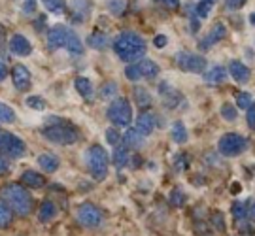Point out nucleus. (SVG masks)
Here are the masks:
<instances>
[{
	"label": "nucleus",
	"instance_id": "2eb2a0df",
	"mask_svg": "<svg viewBox=\"0 0 255 236\" xmlns=\"http://www.w3.org/2000/svg\"><path fill=\"white\" fill-rule=\"evenodd\" d=\"M225 80H227V68L221 64H214L212 68L204 72V82L208 85H221Z\"/></svg>",
	"mask_w": 255,
	"mask_h": 236
},
{
	"label": "nucleus",
	"instance_id": "2f4dec72",
	"mask_svg": "<svg viewBox=\"0 0 255 236\" xmlns=\"http://www.w3.org/2000/svg\"><path fill=\"white\" fill-rule=\"evenodd\" d=\"M237 106L248 112V110L254 106V99H252V95H250V93H244V91L238 93L237 95Z\"/></svg>",
	"mask_w": 255,
	"mask_h": 236
},
{
	"label": "nucleus",
	"instance_id": "58836bf2",
	"mask_svg": "<svg viewBox=\"0 0 255 236\" xmlns=\"http://www.w3.org/2000/svg\"><path fill=\"white\" fill-rule=\"evenodd\" d=\"M108 8L112 9V13H116V15H121V13L125 11V8H127V4H125V2H110Z\"/></svg>",
	"mask_w": 255,
	"mask_h": 236
},
{
	"label": "nucleus",
	"instance_id": "b1692460",
	"mask_svg": "<svg viewBox=\"0 0 255 236\" xmlns=\"http://www.w3.org/2000/svg\"><path fill=\"white\" fill-rule=\"evenodd\" d=\"M87 44L93 47V49H104V47L110 44V38L104 34V32H101V30H95L91 36L87 38Z\"/></svg>",
	"mask_w": 255,
	"mask_h": 236
},
{
	"label": "nucleus",
	"instance_id": "7ed1b4c3",
	"mask_svg": "<svg viewBox=\"0 0 255 236\" xmlns=\"http://www.w3.org/2000/svg\"><path fill=\"white\" fill-rule=\"evenodd\" d=\"M53 123H49L46 127L42 128L40 132H42V136L46 138L47 142H51V144H57V145H72L78 142V130L70 125H66V123H61L59 119H51Z\"/></svg>",
	"mask_w": 255,
	"mask_h": 236
},
{
	"label": "nucleus",
	"instance_id": "79ce46f5",
	"mask_svg": "<svg viewBox=\"0 0 255 236\" xmlns=\"http://www.w3.org/2000/svg\"><path fill=\"white\" fill-rule=\"evenodd\" d=\"M212 223H214V227H218V231H225V223H223V216L216 212L214 216H212Z\"/></svg>",
	"mask_w": 255,
	"mask_h": 236
},
{
	"label": "nucleus",
	"instance_id": "cd10ccee",
	"mask_svg": "<svg viewBox=\"0 0 255 236\" xmlns=\"http://www.w3.org/2000/svg\"><path fill=\"white\" fill-rule=\"evenodd\" d=\"M11 218H13L11 206H9L6 200H2V204H0V227H2V229L9 227V223H11Z\"/></svg>",
	"mask_w": 255,
	"mask_h": 236
},
{
	"label": "nucleus",
	"instance_id": "f03ea898",
	"mask_svg": "<svg viewBox=\"0 0 255 236\" xmlns=\"http://www.w3.org/2000/svg\"><path fill=\"white\" fill-rule=\"evenodd\" d=\"M2 200H6L11 210L17 214V216H28L30 210H32V197L23 185L19 183H8L4 185L2 189Z\"/></svg>",
	"mask_w": 255,
	"mask_h": 236
},
{
	"label": "nucleus",
	"instance_id": "412c9836",
	"mask_svg": "<svg viewBox=\"0 0 255 236\" xmlns=\"http://www.w3.org/2000/svg\"><path fill=\"white\" fill-rule=\"evenodd\" d=\"M55 216H57V206H55V202H51V200H44L42 206H40V210H38V219L46 223V221H51Z\"/></svg>",
	"mask_w": 255,
	"mask_h": 236
},
{
	"label": "nucleus",
	"instance_id": "0eeeda50",
	"mask_svg": "<svg viewBox=\"0 0 255 236\" xmlns=\"http://www.w3.org/2000/svg\"><path fill=\"white\" fill-rule=\"evenodd\" d=\"M248 147V140L244 136H240L237 132H227L219 138L218 142V149L221 155L225 157H237L242 151H246Z\"/></svg>",
	"mask_w": 255,
	"mask_h": 236
},
{
	"label": "nucleus",
	"instance_id": "c85d7f7f",
	"mask_svg": "<svg viewBox=\"0 0 255 236\" xmlns=\"http://www.w3.org/2000/svg\"><path fill=\"white\" fill-rule=\"evenodd\" d=\"M212 8H214V2H210V0L208 2H197L195 8H193V11H195L197 19H204L210 11H212Z\"/></svg>",
	"mask_w": 255,
	"mask_h": 236
},
{
	"label": "nucleus",
	"instance_id": "c756f323",
	"mask_svg": "<svg viewBox=\"0 0 255 236\" xmlns=\"http://www.w3.org/2000/svg\"><path fill=\"white\" fill-rule=\"evenodd\" d=\"M221 118L225 119V121H237V118H238V112H237V108L231 104V102H225L223 106H221Z\"/></svg>",
	"mask_w": 255,
	"mask_h": 236
},
{
	"label": "nucleus",
	"instance_id": "de8ad7c7",
	"mask_svg": "<svg viewBox=\"0 0 255 236\" xmlns=\"http://www.w3.org/2000/svg\"><path fill=\"white\" fill-rule=\"evenodd\" d=\"M9 164H8V159H4V155H2V163H0V170H2V174L8 172Z\"/></svg>",
	"mask_w": 255,
	"mask_h": 236
},
{
	"label": "nucleus",
	"instance_id": "c9c22d12",
	"mask_svg": "<svg viewBox=\"0 0 255 236\" xmlns=\"http://www.w3.org/2000/svg\"><path fill=\"white\" fill-rule=\"evenodd\" d=\"M106 142H108L110 145H114V147H118V145H121L119 142H121V134H119L116 128H108L106 130Z\"/></svg>",
	"mask_w": 255,
	"mask_h": 236
},
{
	"label": "nucleus",
	"instance_id": "f3484780",
	"mask_svg": "<svg viewBox=\"0 0 255 236\" xmlns=\"http://www.w3.org/2000/svg\"><path fill=\"white\" fill-rule=\"evenodd\" d=\"M21 182H23V185L30 187V189H42L46 185V178L42 174L34 172V170H25L21 174Z\"/></svg>",
	"mask_w": 255,
	"mask_h": 236
},
{
	"label": "nucleus",
	"instance_id": "9b49d317",
	"mask_svg": "<svg viewBox=\"0 0 255 236\" xmlns=\"http://www.w3.org/2000/svg\"><path fill=\"white\" fill-rule=\"evenodd\" d=\"M68 28L63 27V25H57V27L49 28L47 30V49L49 51H57L61 47H66V42H68Z\"/></svg>",
	"mask_w": 255,
	"mask_h": 236
},
{
	"label": "nucleus",
	"instance_id": "473e14b6",
	"mask_svg": "<svg viewBox=\"0 0 255 236\" xmlns=\"http://www.w3.org/2000/svg\"><path fill=\"white\" fill-rule=\"evenodd\" d=\"M233 216L237 219L238 223H242V221H246V216H248V208L244 202H235L233 204Z\"/></svg>",
	"mask_w": 255,
	"mask_h": 236
},
{
	"label": "nucleus",
	"instance_id": "6ab92c4d",
	"mask_svg": "<svg viewBox=\"0 0 255 236\" xmlns=\"http://www.w3.org/2000/svg\"><path fill=\"white\" fill-rule=\"evenodd\" d=\"M38 166L44 170V172H55L57 168H59V157L53 153H42L38 155Z\"/></svg>",
	"mask_w": 255,
	"mask_h": 236
},
{
	"label": "nucleus",
	"instance_id": "ddd939ff",
	"mask_svg": "<svg viewBox=\"0 0 255 236\" xmlns=\"http://www.w3.org/2000/svg\"><path fill=\"white\" fill-rule=\"evenodd\" d=\"M225 36H227V28H225V25H223V23H216L208 34L199 42V49H210L214 44L221 42Z\"/></svg>",
	"mask_w": 255,
	"mask_h": 236
},
{
	"label": "nucleus",
	"instance_id": "bb28decb",
	"mask_svg": "<svg viewBox=\"0 0 255 236\" xmlns=\"http://www.w3.org/2000/svg\"><path fill=\"white\" fill-rule=\"evenodd\" d=\"M66 49L70 51L72 55H80L83 53V44H82V40L78 38V34L76 32H68V42H66Z\"/></svg>",
	"mask_w": 255,
	"mask_h": 236
},
{
	"label": "nucleus",
	"instance_id": "f8f14e48",
	"mask_svg": "<svg viewBox=\"0 0 255 236\" xmlns=\"http://www.w3.org/2000/svg\"><path fill=\"white\" fill-rule=\"evenodd\" d=\"M11 82L15 85L17 91H28L32 85V76L28 72V68L25 64H15L11 68Z\"/></svg>",
	"mask_w": 255,
	"mask_h": 236
},
{
	"label": "nucleus",
	"instance_id": "8fccbe9b",
	"mask_svg": "<svg viewBox=\"0 0 255 236\" xmlns=\"http://www.w3.org/2000/svg\"><path fill=\"white\" fill-rule=\"evenodd\" d=\"M164 6H168V8H178L180 6V2L178 0H166V2H163Z\"/></svg>",
	"mask_w": 255,
	"mask_h": 236
},
{
	"label": "nucleus",
	"instance_id": "1a4fd4ad",
	"mask_svg": "<svg viewBox=\"0 0 255 236\" xmlns=\"http://www.w3.org/2000/svg\"><path fill=\"white\" fill-rule=\"evenodd\" d=\"M0 149H2V155L19 159V157H23L25 151H27V144H25L19 136H15V134H11V132H8V130H2V136H0Z\"/></svg>",
	"mask_w": 255,
	"mask_h": 236
},
{
	"label": "nucleus",
	"instance_id": "20e7f679",
	"mask_svg": "<svg viewBox=\"0 0 255 236\" xmlns=\"http://www.w3.org/2000/svg\"><path fill=\"white\" fill-rule=\"evenodd\" d=\"M85 164H87V168H89V172H91L93 180H97V182H102L106 176H108V153H106V149L102 147V145H91V147H87L85 149Z\"/></svg>",
	"mask_w": 255,
	"mask_h": 236
},
{
	"label": "nucleus",
	"instance_id": "c03bdc74",
	"mask_svg": "<svg viewBox=\"0 0 255 236\" xmlns=\"http://www.w3.org/2000/svg\"><path fill=\"white\" fill-rule=\"evenodd\" d=\"M244 6V0H227L225 2V8L227 9H238Z\"/></svg>",
	"mask_w": 255,
	"mask_h": 236
},
{
	"label": "nucleus",
	"instance_id": "f257e3e1",
	"mask_svg": "<svg viewBox=\"0 0 255 236\" xmlns=\"http://www.w3.org/2000/svg\"><path fill=\"white\" fill-rule=\"evenodd\" d=\"M146 40L134 30H123L114 40V51L118 53L121 61H127V63L134 64L142 61V57L146 55Z\"/></svg>",
	"mask_w": 255,
	"mask_h": 236
},
{
	"label": "nucleus",
	"instance_id": "09e8293b",
	"mask_svg": "<svg viewBox=\"0 0 255 236\" xmlns=\"http://www.w3.org/2000/svg\"><path fill=\"white\" fill-rule=\"evenodd\" d=\"M248 216H250L252 219H255V200L248 206Z\"/></svg>",
	"mask_w": 255,
	"mask_h": 236
},
{
	"label": "nucleus",
	"instance_id": "3c124183",
	"mask_svg": "<svg viewBox=\"0 0 255 236\" xmlns=\"http://www.w3.org/2000/svg\"><path fill=\"white\" fill-rule=\"evenodd\" d=\"M250 21H252V25H255V13H252V15H250Z\"/></svg>",
	"mask_w": 255,
	"mask_h": 236
},
{
	"label": "nucleus",
	"instance_id": "37998d69",
	"mask_svg": "<svg viewBox=\"0 0 255 236\" xmlns=\"http://www.w3.org/2000/svg\"><path fill=\"white\" fill-rule=\"evenodd\" d=\"M246 119H248V125H250V128H254V130H255V102H254V106L246 112Z\"/></svg>",
	"mask_w": 255,
	"mask_h": 236
},
{
	"label": "nucleus",
	"instance_id": "4c0bfd02",
	"mask_svg": "<svg viewBox=\"0 0 255 236\" xmlns=\"http://www.w3.org/2000/svg\"><path fill=\"white\" fill-rule=\"evenodd\" d=\"M47 11H63L64 9V2H55V0H46L44 2Z\"/></svg>",
	"mask_w": 255,
	"mask_h": 236
},
{
	"label": "nucleus",
	"instance_id": "a878e982",
	"mask_svg": "<svg viewBox=\"0 0 255 236\" xmlns=\"http://www.w3.org/2000/svg\"><path fill=\"white\" fill-rule=\"evenodd\" d=\"M132 97H134V100H136V104L140 108H146V106L151 104V95L144 87H134L132 89Z\"/></svg>",
	"mask_w": 255,
	"mask_h": 236
},
{
	"label": "nucleus",
	"instance_id": "6e6552de",
	"mask_svg": "<svg viewBox=\"0 0 255 236\" xmlns=\"http://www.w3.org/2000/svg\"><path fill=\"white\" fill-rule=\"evenodd\" d=\"M176 64L182 68L183 72H193V74H201L206 70V59L202 55L189 53V51H180L174 57Z\"/></svg>",
	"mask_w": 255,
	"mask_h": 236
},
{
	"label": "nucleus",
	"instance_id": "a19ab883",
	"mask_svg": "<svg viewBox=\"0 0 255 236\" xmlns=\"http://www.w3.org/2000/svg\"><path fill=\"white\" fill-rule=\"evenodd\" d=\"M189 157L187 155H183V153H180L178 157H176V168L178 170H185L187 166H189V161H187Z\"/></svg>",
	"mask_w": 255,
	"mask_h": 236
},
{
	"label": "nucleus",
	"instance_id": "4be33fe9",
	"mask_svg": "<svg viewBox=\"0 0 255 236\" xmlns=\"http://www.w3.org/2000/svg\"><path fill=\"white\" fill-rule=\"evenodd\" d=\"M74 85H76V91L80 93L85 100L93 99V93H95V89H93V83L89 82L87 78H76Z\"/></svg>",
	"mask_w": 255,
	"mask_h": 236
},
{
	"label": "nucleus",
	"instance_id": "423d86ee",
	"mask_svg": "<svg viewBox=\"0 0 255 236\" xmlns=\"http://www.w3.org/2000/svg\"><path fill=\"white\" fill-rule=\"evenodd\" d=\"M159 74V64L149 59H142L138 63L130 64L125 68V78L130 82H140V80H153Z\"/></svg>",
	"mask_w": 255,
	"mask_h": 236
},
{
	"label": "nucleus",
	"instance_id": "393cba45",
	"mask_svg": "<svg viewBox=\"0 0 255 236\" xmlns=\"http://www.w3.org/2000/svg\"><path fill=\"white\" fill-rule=\"evenodd\" d=\"M112 159H114V164H116L118 168H123V166L128 163V147H127V145H125V144L118 145V147L114 149Z\"/></svg>",
	"mask_w": 255,
	"mask_h": 236
},
{
	"label": "nucleus",
	"instance_id": "a18cd8bd",
	"mask_svg": "<svg viewBox=\"0 0 255 236\" xmlns=\"http://www.w3.org/2000/svg\"><path fill=\"white\" fill-rule=\"evenodd\" d=\"M21 6H23V11H25V13H32V11L36 9V2H34V0H28V2H23Z\"/></svg>",
	"mask_w": 255,
	"mask_h": 236
},
{
	"label": "nucleus",
	"instance_id": "f704fd0d",
	"mask_svg": "<svg viewBox=\"0 0 255 236\" xmlns=\"http://www.w3.org/2000/svg\"><path fill=\"white\" fill-rule=\"evenodd\" d=\"M116 93H118L116 83H114V82L104 83V85H102V89H101V99H110V97H116Z\"/></svg>",
	"mask_w": 255,
	"mask_h": 236
},
{
	"label": "nucleus",
	"instance_id": "4468645a",
	"mask_svg": "<svg viewBox=\"0 0 255 236\" xmlns=\"http://www.w3.org/2000/svg\"><path fill=\"white\" fill-rule=\"evenodd\" d=\"M9 51L13 55H19V57H28L32 53V44L23 34H13L9 40Z\"/></svg>",
	"mask_w": 255,
	"mask_h": 236
},
{
	"label": "nucleus",
	"instance_id": "e433bc0d",
	"mask_svg": "<svg viewBox=\"0 0 255 236\" xmlns=\"http://www.w3.org/2000/svg\"><path fill=\"white\" fill-rule=\"evenodd\" d=\"M27 106L30 110H46V102H44L42 97H28Z\"/></svg>",
	"mask_w": 255,
	"mask_h": 236
},
{
	"label": "nucleus",
	"instance_id": "dca6fc26",
	"mask_svg": "<svg viewBox=\"0 0 255 236\" xmlns=\"http://www.w3.org/2000/svg\"><path fill=\"white\" fill-rule=\"evenodd\" d=\"M229 72H231V78H233L237 83H246L248 80H250V76H252L250 68H248L242 61H231V64H229Z\"/></svg>",
	"mask_w": 255,
	"mask_h": 236
},
{
	"label": "nucleus",
	"instance_id": "a211bd4d",
	"mask_svg": "<svg viewBox=\"0 0 255 236\" xmlns=\"http://www.w3.org/2000/svg\"><path fill=\"white\" fill-rule=\"evenodd\" d=\"M136 128L138 132L142 134V136H147V134H151L155 128V119L151 114H147V112H144V114H140L136 119Z\"/></svg>",
	"mask_w": 255,
	"mask_h": 236
},
{
	"label": "nucleus",
	"instance_id": "9d476101",
	"mask_svg": "<svg viewBox=\"0 0 255 236\" xmlns=\"http://www.w3.org/2000/svg\"><path fill=\"white\" fill-rule=\"evenodd\" d=\"M76 218L80 221V225L87 229H97L102 225V212L95 204L91 202H85L82 204L80 208H78V214H76Z\"/></svg>",
	"mask_w": 255,
	"mask_h": 236
},
{
	"label": "nucleus",
	"instance_id": "5701e85b",
	"mask_svg": "<svg viewBox=\"0 0 255 236\" xmlns=\"http://www.w3.org/2000/svg\"><path fill=\"white\" fill-rule=\"evenodd\" d=\"M170 134H172V140L176 144H185L187 142V128L182 121H174L172 128H170Z\"/></svg>",
	"mask_w": 255,
	"mask_h": 236
},
{
	"label": "nucleus",
	"instance_id": "49530a36",
	"mask_svg": "<svg viewBox=\"0 0 255 236\" xmlns=\"http://www.w3.org/2000/svg\"><path fill=\"white\" fill-rule=\"evenodd\" d=\"M166 42H168V40H166V36H164V34H157V36H155V40H153L155 47H164V46H166Z\"/></svg>",
	"mask_w": 255,
	"mask_h": 236
},
{
	"label": "nucleus",
	"instance_id": "ea45409f",
	"mask_svg": "<svg viewBox=\"0 0 255 236\" xmlns=\"http://www.w3.org/2000/svg\"><path fill=\"white\" fill-rule=\"evenodd\" d=\"M6 76H8V57H6L4 51H2V61H0V80L4 82Z\"/></svg>",
	"mask_w": 255,
	"mask_h": 236
},
{
	"label": "nucleus",
	"instance_id": "39448f33",
	"mask_svg": "<svg viewBox=\"0 0 255 236\" xmlns=\"http://www.w3.org/2000/svg\"><path fill=\"white\" fill-rule=\"evenodd\" d=\"M108 119L118 127H128L132 121V108L127 99H114L108 106Z\"/></svg>",
	"mask_w": 255,
	"mask_h": 236
},
{
	"label": "nucleus",
	"instance_id": "72a5a7b5",
	"mask_svg": "<svg viewBox=\"0 0 255 236\" xmlns=\"http://www.w3.org/2000/svg\"><path fill=\"white\" fill-rule=\"evenodd\" d=\"M168 200H170V204L172 206H183L185 204V195L182 193V189H174L172 193H170V197H168Z\"/></svg>",
	"mask_w": 255,
	"mask_h": 236
},
{
	"label": "nucleus",
	"instance_id": "7c9ffc66",
	"mask_svg": "<svg viewBox=\"0 0 255 236\" xmlns=\"http://www.w3.org/2000/svg\"><path fill=\"white\" fill-rule=\"evenodd\" d=\"M0 121H2L4 125H9V123H13V121H15V114H13V110L9 108L8 104H4V102H2V106H0Z\"/></svg>",
	"mask_w": 255,
	"mask_h": 236
},
{
	"label": "nucleus",
	"instance_id": "aec40b11",
	"mask_svg": "<svg viewBox=\"0 0 255 236\" xmlns=\"http://www.w3.org/2000/svg\"><path fill=\"white\" fill-rule=\"evenodd\" d=\"M123 142L128 149H140L144 145V136L138 132V128H128L127 132L123 134Z\"/></svg>",
	"mask_w": 255,
	"mask_h": 236
}]
</instances>
